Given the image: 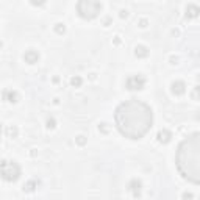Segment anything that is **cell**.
Masks as SVG:
<instances>
[{
    "label": "cell",
    "instance_id": "obj_17",
    "mask_svg": "<svg viewBox=\"0 0 200 200\" xmlns=\"http://www.w3.org/2000/svg\"><path fill=\"white\" fill-rule=\"evenodd\" d=\"M47 127H49V128H53V127H55V120H53V119H49V120H47Z\"/></svg>",
    "mask_w": 200,
    "mask_h": 200
},
{
    "label": "cell",
    "instance_id": "obj_10",
    "mask_svg": "<svg viewBox=\"0 0 200 200\" xmlns=\"http://www.w3.org/2000/svg\"><path fill=\"white\" fill-rule=\"evenodd\" d=\"M17 92L16 91H5L3 92V99L5 100H8V102H11V103H14V102H17Z\"/></svg>",
    "mask_w": 200,
    "mask_h": 200
},
{
    "label": "cell",
    "instance_id": "obj_3",
    "mask_svg": "<svg viewBox=\"0 0 200 200\" xmlns=\"http://www.w3.org/2000/svg\"><path fill=\"white\" fill-rule=\"evenodd\" d=\"M77 11L83 19H94L102 11V3L94 2V0H81L77 3Z\"/></svg>",
    "mask_w": 200,
    "mask_h": 200
},
{
    "label": "cell",
    "instance_id": "obj_6",
    "mask_svg": "<svg viewBox=\"0 0 200 200\" xmlns=\"http://www.w3.org/2000/svg\"><path fill=\"white\" fill-rule=\"evenodd\" d=\"M24 60H25V63H28V64H35V63H38V60H39V53L35 52V50H27L25 55H24Z\"/></svg>",
    "mask_w": 200,
    "mask_h": 200
},
{
    "label": "cell",
    "instance_id": "obj_8",
    "mask_svg": "<svg viewBox=\"0 0 200 200\" xmlns=\"http://www.w3.org/2000/svg\"><path fill=\"white\" fill-rule=\"evenodd\" d=\"M199 13H200V10H199L197 5H192V3H191V5L186 6V17H189V19H192V17H197Z\"/></svg>",
    "mask_w": 200,
    "mask_h": 200
},
{
    "label": "cell",
    "instance_id": "obj_18",
    "mask_svg": "<svg viewBox=\"0 0 200 200\" xmlns=\"http://www.w3.org/2000/svg\"><path fill=\"white\" fill-rule=\"evenodd\" d=\"M183 199L185 200H191V199H192V194H191V192H185L183 194Z\"/></svg>",
    "mask_w": 200,
    "mask_h": 200
},
{
    "label": "cell",
    "instance_id": "obj_20",
    "mask_svg": "<svg viewBox=\"0 0 200 200\" xmlns=\"http://www.w3.org/2000/svg\"><path fill=\"white\" fill-rule=\"evenodd\" d=\"M139 24H141V27H147V20H141Z\"/></svg>",
    "mask_w": 200,
    "mask_h": 200
},
{
    "label": "cell",
    "instance_id": "obj_4",
    "mask_svg": "<svg viewBox=\"0 0 200 200\" xmlns=\"http://www.w3.org/2000/svg\"><path fill=\"white\" fill-rule=\"evenodd\" d=\"M2 177L5 181H17L20 177V166L16 161H2Z\"/></svg>",
    "mask_w": 200,
    "mask_h": 200
},
{
    "label": "cell",
    "instance_id": "obj_14",
    "mask_svg": "<svg viewBox=\"0 0 200 200\" xmlns=\"http://www.w3.org/2000/svg\"><path fill=\"white\" fill-rule=\"evenodd\" d=\"M55 30H56V33H60V35L64 33V30H66V28H64V24H56Z\"/></svg>",
    "mask_w": 200,
    "mask_h": 200
},
{
    "label": "cell",
    "instance_id": "obj_16",
    "mask_svg": "<svg viewBox=\"0 0 200 200\" xmlns=\"http://www.w3.org/2000/svg\"><path fill=\"white\" fill-rule=\"evenodd\" d=\"M6 131H8V135H13V136H16V135H17V130L14 128V127H10V128H8Z\"/></svg>",
    "mask_w": 200,
    "mask_h": 200
},
{
    "label": "cell",
    "instance_id": "obj_1",
    "mask_svg": "<svg viewBox=\"0 0 200 200\" xmlns=\"http://www.w3.org/2000/svg\"><path fill=\"white\" fill-rule=\"evenodd\" d=\"M114 124L124 138L131 141L142 139L153 125V111L142 100H125L116 108Z\"/></svg>",
    "mask_w": 200,
    "mask_h": 200
},
{
    "label": "cell",
    "instance_id": "obj_2",
    "mask_svg": "<svg viewBox=\"0 0 200 200\" xmlns=\"http://www.w3.org/2000/svg\"><path fill=\"white\" fill-rule=\"evenodd\" d=\"M175 166L183 180L200 185V131L189 135L178 144Z\"/></svg>",
    "mask_w": 200,
    "mask_h": 200
},
{
    "label": "cell",
    "instance_id": "obj_15",
    "mask_svg": "<svg viewBox=\"0 0 200 200\" xmlns=\"http://www.w3.org/2000/svg\"><path fill=\"white\" fill-rule=\"evenodd\" d=\"M33 185H35L33 181H30V183H27V185L24 186V189H25V191H33V189H35V188H33Z\"/></svg>",
    "mask_w": 200,
    "mask_h": 200
},
{
    "label": "cell",
    "instance_id": "obj_21",
    "mask_svg": "<svg viewBox=\"0 0 200 200\" xmlns=\"http://www.w3.org/2000/svg\"><path fill=\"white\" fill-rule=\"evenodd\" d=\"M120 17H127V11H122L120 13Z\"/></svg>",
    "mask_w": 200,
    "mask_h": 200
},
{
    "label": "cell",
    "instance_id": "obj_13",
    "mask_svg": "<svg viewBox=\"0 0 200 200\" xmlns=\"http://www.w3.org/2000/svg\"><path fill=\"white\" fill-rule=\"evenodd\" d=\"M81 83H83V80H81L80 77H72V78H70V85H72V86H75V88L81 86Z\"/></svg>",
    "mask_w": 200,
    "mask_h": 200
},
{
    "label": "cell",
    "instance_id": "obj_9",
    "mask_svg": "<svg viewBox=\"0 0 200 200\" xmlns=\"http://www.w3.org/2000/svg\"><path fill=\"white\" fill-rule=\"evenodd\" d=\"M172 138V135H170V131L169 130H161V131H158V141L163 144H167L170 141Z\"/></svg>",
    "mask_w": 200,
    "mask_h": 200
},
{
    "label": "cell",
    "instance_id": "obj_11",
    "mask_svg": "<svg viewBox=\"0 0 200 200\" xmlns=\"http://www.w3.org/2000/svg\"><path fill=\"white\" fill-rule=\"evenodd\" d=\"M135 55L138 58H145L149 55V49L145 47V45H138V47L135 49Z\"/></svg>",
    "mask_w": 200,
    "mask_h": 200
},
{
    "label": "cell",
    "instance_id": "obj_5",
    "mask_svg": "<svg viewBox=\"0 0 200 200\" xmlns=\"http://www.w3.org/2000/svg\"><path fill=\"white\" fill-rule=\"evenodd\" d=\"M145 85V78L142 75H131L127 80V88L130 91H141Z\"/></svg>",
    "mask_w": 200,
    "mask_h": 200
},
{
    "label": "cell",
    "instance_id": "obj_12",
    "mask_svg": "<svg viewBox=\"0 0 200 200\" xmlns=\"http://www.w3.org/2000/svg\"><path fill=\"white\" fill-rule=\"evenodd\" d=\"M130 189L133 191V195H135V197H138L139 192H141V181L133 180V181L130 183Z\"/></svg>",
    "mask_w": 200,
    "mask_h": 200
},
{
    "label": "cell",
    "instance_id": "obj_19",
    "mask_svg": "<svg viewBox=\"0 0 200 200\" xmlns=\"http://www.w3.org/2000/svg\"><path fill=\"white\" fill-rule=\"evenodd\" d=\"M77 141H78L80 145H83V144H85V136H78V138H77Z\"/></svg>",
    "mask_w": 200,
    "mask_h": 200
},
{
    "label": "cell",
    "instance_id": "obj_7",
    "mask_svg": "<svg viewBox=\"0 0 200 200\" xmlns=\"http://www.w3.org/2000/svg\"><path fill=\"white\" fill-rule=\"evenodd\" d=\"M185 91H186L185 81H174V83H172V92H174L175 95L185 94Z\"/></svg>",
    "mask_w": 200,
    "mask_h": 200
}]
</instances>
